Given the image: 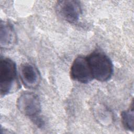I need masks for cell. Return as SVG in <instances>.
I'll return each instance as SVG.
<instances>
[{
	"mask_svg": "<svg viewBox=\"0 0 134 134\" xmlns=\"http://www.w3.org/2000/svg\"><path fill=\"white\" fill-rule=\"evenodd\" d=\"M19 87L15 63L9 58L1 57L0 60L1 95H6L13 93Z\"/></svg>",
	"mask_w": 134,
	"mask_h": 134,
	"instance_id": "6da1fadb",
	"label": "cell"
},
{
	"mask_svg": "<svg viewBox=\"0 0 134 134\" xmlns=\"http://www.w3.org/2000/svg\"><path fill=\"white\" fill-rule=\"evenodd\" d=\"M93 79L100 82L109 80L113 73L110 59L105 53L94 51L86 57Z\"/></svg>",
	"mask_w": 134,
	"mask_h": 134,
	"instance_id": "7a4b0ae2",
	"label": "cell"
},
{
	"mask_svg": "<svg viewBox=\"0 0 134 134\" xmlns=\"http://www.w3.org/2000/svg\"><path fill=\"white\" fill-rule=\"evenodd\" d=\"M17 107L20 113L32 119L38 117L41 111L39 98L32 92L22 93L17 100Z\"/></svg>",
	"mask_w": 134,
	"mask_h": 134,
	"instance_id": "3957f363",
	"label": "cell"
},
{
	"mask_svg": "<svg viewBox=\"0 0 134 134\" xmlns=\"http://www.w3.org/2000/svg\"><path fill=\"white\" fill-rule=\"evenodd\" d=\"M55 10L59 17L70 23L77 22L82 14L80 3L74 0L58 1Z\"/></svg>",
	"mask_w": 134,
	"mask_h": 134,
	"instance_id": "277c9868",
	"label": "cell"
},
{
	"mask_svg": "<svg viewBox=\"0 0 134 134\" xmlns=\"http://www.w3.org/2000/svg\"><path fill=\"white\" fill-rule=\"evenodd\" d=\"M70 75L73 80L82 83H87L93 79L86 57L79 56L75 59L71 67Z\"/></svg>",
	"mask_w": 134,
	"mask_h": 134,
	"instance_id": "5b68a950",
	"label": "cell"
},
{
	"mask_svg": "<svg viewBox=\"0 0 134 134\" xmlns=\"http://www.w3.org/2000/svg\"><path fill=\"white\" fill-rule=\"evenodd\" d=\"M20 76L23 84L28 88H37L40 82V74L33 64L26 63L20 68Z\"/></svg>",
	"mask_w": 134,
	"mask_h": 134,
	"instance_id": "8992f818",
	"label": "cell"
},
{
	"mask_svg": "<svg viewBox=\"0 0 134 134\" xmlns=\"http://www.w3.org/2000/svg\"><path fill=\"white\" fill-rule=\"evenodd\" d=\"M17 37L13 26L6 21H1L0 25V46L5 49L13 48L16 43Z\"/></svg>",
	"mask_w": 134,
	"mask_h": 134,
	"instance_id": "52a82bcc",
	"label": "cell"
},
{
	"mask_svg": "<svg viewBox=\"0 0 134 134\" xmlns=\"http://www.w3.org/2000/svg\"><path fill=\"white\" fill-rule=\"evenodd\" d=\"M121 121L125 128L129 131L133 130V103L131 107L122 112Z\"/></svg>",
	"mask_w": 134,
	"mask_h": 134,
	"instance_id": "ba28073f",
	"label": "cell"
}]
</instances>
